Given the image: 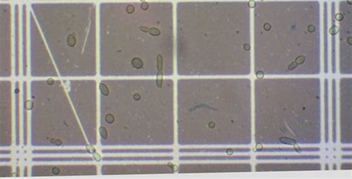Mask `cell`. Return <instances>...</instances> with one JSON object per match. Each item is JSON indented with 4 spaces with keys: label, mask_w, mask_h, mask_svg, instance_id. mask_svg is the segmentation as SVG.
<instances>
[{
    "label": "cell",
    "mask_w": 352,
    "mask_h": 179,
    "mask_svg": "<svg viewBox=\"0 0 352 179\" xmlns=\"http://www.w3.org/2000/svg\"><path fill=\"white\" fill-rule=\"evenodd\" d=\"M254 71L317 73L320 68V0H251Z\"/></svg>",
    "instance_id": "3"
},
{
    "label": "cell",
    "mask_w": 352,
    "mask_h": 179,
    "mask_svg": "<svg viewBox=\"0 0 352 179\" xmlns=\"http://www.w3.org/2000/svg\"><path fill=\"white\" fill-rule=\"evenodd\" d=\"M105 119H106V121L108 123H112L114 120V117L112 114H108L106 116V118H105Z\"/></svg>",
    "instance_id": "7"
},
{
    "label": "cell",
    "mask_w": 352,
    "mask_h": 179,
    "mask_svg": "<svg viewBox=\"0 0 352 179\" xmlns=\"http://www.w3.org/2000/svg\"><path fill=\"white\" fill-rule=\"evenodd\" d=\"M86 149H87V151H88L89 153L93 154L96 152V149L94 148L93 146H92V145H88V146H86Z\"/></svg>",
    "instance_id": "8"
},
{
    "label": "cell",
    "mask_w": 352,
    "mask_h": 179,
    "mask_svg": "<svg viewBox=\"0 0 352 179\" xmlns=\"http://www.w3.org/2000/svg\"><path fill=\"white\" fill-rule=\"evenodd\" d=\"M133 97H134L135 100H139L140 99V94H138V93H137V94H134V96H133Z\"/></svg>",
    "instance_id": "15"
},
{
    "label": "cell",
    "mask_w": 352,
    "mask_h": 179,
    "mask_svg": "<svg viewBox=\"0 0 352 179\" xmlns=\"http://www.w3.org/2000/svg\"><path fill=\"white\" fill-rule=\"evenodd\" d=\"M52 172L55 175L59 174V173H60V169H58L57 167H54V168H53V169H52Z\"/></svg>",
    "instance_id": "14"
},
{
    "label": "cell",
    "mask_w": 352,
    "mask_h": 179,
    "mask_svg": "<svg viewBox=\"0 0 352 179\" xmlns=\"http://www.w3.org/2000/svg\"><path fill=\"white\" fill-rule=\"evenodd\" d=\"M46 82L48 85L52 86V85H54V80L52 77H50V78H48V79L47 80Z\"/></svg>",
    "instance_id": "13"
},
{
    "label": "cell",
    "mask_w": 352,
    "mask_h": 179,
    "mask_svg": "<svg viewBox=\"0 0 352 179\" xmlns=\"http://www.w3.org/2000/svg\"><path fill=\"white\" fill-rule=\"evenodd\" d=\"M93 158L94 159V161H101V155L99 153H97V152H94V153Z\"/></svg>",
    "instance_id": "10"
},
{
    "label": "cell",
    "mask_w": 352,
    "mask_h": 179,
    "mask_svg": "<svg viewBox=\"0 0 352 179\" xmlns=\"http://www.w3.org/2000/svg\"><path fill=\"white\" fill-rule=\"evenodd\" d=\"M30 2H79V1H95V0H28Z\"/></svg>",
    "instance_id": "5"
},
{
    "label": "cell",
    "mask_w": 352,
    "mask_h": 179,
    "mask_svg": "<svg viewBox=\"0 0 352 179\" xmlns=\"http://www.w3.org/2000/svg\"><path fill=\"white\" fill-rule=\"evenodd\" d=\"M103 76H171L175 71L172 1L103 2L98 5Z\"/></svg>",
    "instance_id": "2"
},
{
    "label": "cell",
    "mask_w": 352,
    "mask_h": 179,
    "mask_svg": "<svg viewBox=\"0 0 352 179\" xmlns=\"http://www.w3.org/2000/svg\"><path fill=\"white\" fill-rule=\"evenodd\" d=\"M12 0H1V2H10Z\"/></svg>",
    "instance_id": "16"
},
{
    "label": "cell",
    "mask_w": 352,
    "mask_h": 179,
    "mask_svg": "<svg viewBox=\"0 0 352 179\" xmlns=\"http://www.w3.org/2000/svg\"><path fill=\"white\" fill-rule=\"evenodd\" d=\"M51 142L54 144H56L57 146H60L62 144V141L60 140H55V139H51Z\"/></svg>",
    "instance_id": "12"
},
{
    "label": "cell",
    "mask_w": 352,
    "mask_h": 179,
    "mask_svg": "<svg viewBox=\"0 0 352 179\" xmlns=\"http://www.w3.org/2000/svg\"><path fill=\"white\" fill-rule=\"evenodd\" d=\"M103 2H119V1H147V0H100ZM161 1H171V0H161Z\"/></svg>",
    "instance_id": "11"
},
{
    "label": "cell",
    "mask_w": 352,
    "mask_h": 179,
    "mask_svg": "<svg viewBox=\"0 0 352 179\" xmlns=\"http://www.w3.org/2000/svg\"><path fill=\"white\" fill-rule=\"evenodd\" d=\"M99 88H100V92L105 95V96H107V95H109V88L108 87V86L104 82H101L100 83V85H99Z\"/></svg>",
    "instance_id": "4"
},
{
    "label": "cell",
    "mask_w": 352,
    "mask_h": 179,
    "mask_svg": "<svg viewBox=\"0 0 352 179\" xmlns=\"http://www.w3.org/2000/svg\"><path fill=\"white\" fill-rule=\"evenodd\" d=\"M175 25L179 76L251 73V0L178 1Z\"/></svg>",
    "instance_id": "1"
},
{
    "label": "cell",
    "mask_w": 352,
    "mask_h": 179,
    "mask_svg": "<svg viewBox=\"0 0 352 179\" xmlns=\"http://www.w3.org/2000/svg\"><path fill=\"white\" fill-rule=\"evenodd\" d=\"M178 1H182V0H178Z\"/></svg>",
    "instance_id": "17"
},
{
    "label": "cell",
    "mask_w": 352,
    "mask_h": 179,
    "mask_svg": "<svg viewBox=\"0 0 352 179\" xmlns=\"http://www.w3.org/2000/svg\"><path fill=\"white\" fill-rule=\"evenodd\" d=\"M25 107L27 109H28V110H31V108H33V103L31 100H27L25 103Z\"/></svg>",
    "instance_id": "9"
},
{
    "label": "cell",
    "mask_w": 352,
    "mask_h": 179,
    "mask_svg": "<svg viewBox=\"0 0 352 179\" xmlns=\"http://www.w3.org/2000/svg\"><path fill=\"white\" fill-rule=\"evenodd\" d=\"M99 132H100V136L102 137L104 139H106L107 137H108V133H107V130H106V129L105 128L104 126H100V128H99Z\"/></svg>",
    "instance_id": "6"
}]
</instances>
